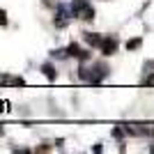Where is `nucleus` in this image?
Masks as SVG:
<instances>
[{
    "label": "nucleus",
    "mask_w": 154,
    "mask_h": 154,
    "mask_svg": "<svg viewBox=\"0 0 154 154\" xmlns=\"http://www.w3.org/2000/svg\"><path fill=\"white\" fill-rule=\"evenodd\" d=\"M117 51V37H106L101 42V53L103 55H113Z\"/></svg>",
    "instance_id": "1"
},
{
    "label": "nucleus",
    "mask_w": 154,
    "mask_h": 154,
    "mask_svg": "<svg viewBox=\"0 0 154 154\" xmlns=\"http://www.w3.org/2000/svg\"><path fill=\"white\" fill-rule=\"evenodd\" d=\"M85 39H88V44H92V46H101V42H103L99 35H92V32H88V35H85Z\"/></svg>",
    "instance_id": "2"
},
{
    "label": "nucleus",
    "mask_w": 154,
    "mask_h": 154,
    "mask_svg": "<svg viewBox=\"0 0 154 154\" xmlns=\"http://www.w3.org/2000/svg\"><path fill=\"white\" fill-rule=\"evenodd\" d=\"M42 69H44V74H46V76H48V78H51V81H53V78H55V71H53V67H51V64H44Z\"/></svg>",
    "instance_id": "3"
},
{
    "label": "nucleus",
    "mask_w": 154,
    "mask_h": 154,
    "mask_svg": "<svg viewBox=\"0 0 154 154\" xmlns=\"http://www.w3.org/2000/svg\"><path fill=\"white\" fill-rule=\"evenodd\" d=\"M138 46H140V39H131V42H127L129 51H134V48H138Z\"/></svg>",
    "instance_id": "4"
},
{
    "label": "nucleus",
    "mask_w": 154,
    "mask_h": 154,
    "mask_svg": "<svg viewBox=\"0 0 154 154\" xmlns=\"http://www.w3.org/2000/svg\"><path fill=\"white\" fill-rule=\"evenodd\" d=\"M5 23H7V16H5V12L0 9V26H5Z\"/></svg>",
    "instance_id": "5"
},
{
    "label": "nucleus",
    "mask_w": 154,
    "mask_h": 154,
    "mask_svg": "<svg viewBox=\"0 0 154 154\" xmlns=\"http://www.w3.org/2000/svg\"><path fill=\"white\" fill-rule=\"evenodd\" d=\"M152 136H154V131H152Z\"/></svg>",
    "instance_id": "6"
}]
</instances>
